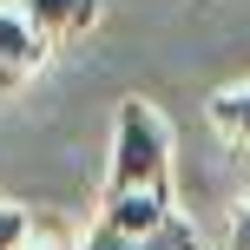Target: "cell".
I'll use <instances>...</instances> for the list:
<instances>
[{
  "instance_id": "cell-7",
  "label": "cell",
  "mask_w": 250,
  "mask_h": 250,
  "mask_svg": "<svg viewBox=\"0 0 250 250\" xmlns=\"http://www.w3.org/2000/svg\"><path fill=\"white\" fill-rule=\"evenodd\" d=\"M33 237V217H26V204H0V250H20Z\"/></svg>"
},
{
  "instance_id": "cell-6",
  "label": "cell",
  "mask_w": 250,
  "mask_h": 250,
  "mask_svg": "<svg viewBox=\"0 0 250 250\" xmlns=\"http://www.w3.org/2000/svg\"><path fill=\"white\" fill-rule=\"evenodd\" d=\"M204 119H211V132L224 138V145L250 151V79H237V86H224V92H211Z\"/></svg>"
},
{
  "instance_id": "cell-1",
  "label": "cell",
  "mask_w": 250,
  "mask_h": 250,
  "mask_svg": "<svg viewBox=\"0 0 250 250\" xmlns=\"http://www.w3.org/2000/svg\"><path fill=\"white\" fill-rule=\"evenodd\" d=\"M125 191L171 198V119L151 99H119L112 119V165H105L99 198H125Z\"/></svg>"
},
{
  "instance_id": "cell-5",
  "label": "cell",
  "mask_w": 250,
  "mask_h": 250,
  "mask_svg": "<svg viewBox=\"0 0 250 250\" xmlns=\"http://www.w3.org/2000/svg\"><path fill=\"white\" fill-rule=\"evenodd\" d=\"M171 211H178V204H171V198H158V191H125V198H99V224H105V230H125V237H138V230H158Z\"/></svg>"
},
{
  "instance_id": "cell-4",
  "label": "cell",
  "mask_w": 250,
  "mask_h": 250,
  "mask_svg": "<svg viewBox=\"0 0 250 250\" xmlns=\"http://www.w3.org/2000/svg\"><path fill=\"white\" fill-rule=\"evenodd\" d=\"M13 7H20L53 46H73V40H86L92 26H99V0H13Z\"/></svg>"
},
{
  "instance_id": "cell-8",
  "label": "cell",
  "mask_w": 250,
  "mask_h": 250,
  "mask_svg": "<svg viewBox=\"0 0 250 250\" xmlns=\"http://www.w3.org/2000/svg\"><path fill=\"white\" fill-rule=\"evenodd\" d=\"M224 250H250V198H237V211H230V230H224Z\"/></svg>"
},
{
  "instance_id": "cell-2",
  "label": "cell",
  "mask_w": 250,
  "mask_h": 250,
  "mask_svg": "<svg viewBox=\"0 0 250 250\" xmlns=\"http://www.w3.org/2000/svg\"><path fill=\"white\" fill-rule=\"evenodd\" d=\"M46 60H53V40L40 33V26L26 20L13 0H0V92L26 86V79H33Z\"/></svg>"
},
{
  "instance_id": "cell-3",
  "label": "cell",
  "mask_w": 250,
  "mask_h": 250,
  "mask_svg": "<svg viewBox=\"0 0 250 250\" xmlns=\"http://www.w3.org/2000/svg\"><path fill=\"white\" fill-rule=\"evenodd\" d=\"M79 250H204L198 224H191L185 211H171L158 230H138V237H125V230H105L99 217H92V230L79 237Z\"/></svg>"
}]
</instances>
